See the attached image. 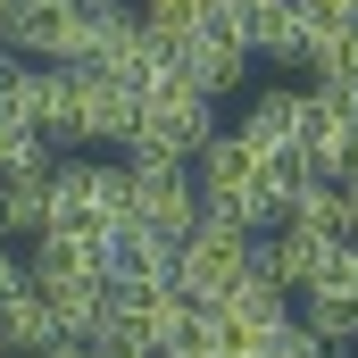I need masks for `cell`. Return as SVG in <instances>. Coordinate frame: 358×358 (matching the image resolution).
<instances>
[{
    "label": "cell",
    "instance_id": "9c48e42d",
    "mask_svg": "<svg viewBox=\"0 0 358 358\" xmlns=\"http://www.w3.org/2000/svg\"><path fill=\"white\" fill-rule=\"evenodd\" d=\"M67 8L76 0H8L0 8V50L34 67H67Z\"/></svg>",
    "mask_w": 358,
    "mask_h": 358
},
{
    "label": "cell",
    "instance_id": "6da1fadb",
    "mask_svg": "<svg viewBox=\"0 0 358 358\" xmlns=\"http://www.w3.org/2000/svg\"><path fill=\"white\" fill-rule=\"evenodd\" d=\"M300 176H308L300 159H267L242 134H208L200 142V167H192V192H200V217H225L242 234H267Z\"/></svg>",
    "mask_w": 358,
    "mask_h": 358
},
{
    "label": "cell",
    "instance_id": "5b68a950",
    "mask_svg": "<svg viewBox=\"0 0 358 358\" xmlns=\"http://www.w3.org/2000/svg\"><path fill=\"white\" fill-rule=\"evenodd\" d=\"M250 250H259V234H242V225H225V217H200L176 242V283L192 300H217L234 275H250Z\"/></svg>",
    "mask_w": 358,
    "mask_h": 358
},
{
    "label": "cell",
    "instance_id": "8fae6325",
    "mask_svg": "<svg viewBox=\"0 0 358 358\" xmlns=\"http://www.w3.org/2000/svg\"><path fill=\"white\" fill-rule=\"evenodd\" d=\"M34 283H42V300H50L59 342H100L108 300H117V283H108V275H34Z\"/></svg>",
    "mask_w": 358,
    "mask_h": 358
},
{
    "label": "cell",
    "instance_id": "e0dca14e",
    "mask_svg": "<svg viewBox=\"0 0 358 358\" xmlns=\"http://www.w3.org/2000/svg\"><path fill=\"white\" fill-rule=\"evenodd\" d=\"M250 358H334V350H325V342H317L300 317H283V325H275V334H267V342H259Z\"/></svg>",
    "mask_w": 358,
    "mask_h": 358
},
{
    "label": "cell",
    "instance_id": "44dd1931",
    "mask_svg": "<svg viewBox=\"0 0 358 358\" xmlns=\"http://www.w3.org/2000/svg\"><path fill=\"white\" fill-rule=\"evenodd\" d=\"M0 8H8V0H0Z\"/></svg>",
    "mask_w": 358,
    "mask_h": 358
},
{
    "label": "cell",
    "instance_id": "277c9868",
    "mask_svg": "<svg viewBox=\"0 0 358 358\" xmlns=\"http://www.w3.org/2000/svg\"><path fill=\"white\" fill-rule=\"evenodd\" d=\"M67 108H76V142L84 150H125L142 92L125 76H108V67H67Z\"/></svg>",
    "mask_w": 358,
    "mask_h": 358
},
{
    "label": "cell",
    "instance_id": "7402d4cb",
    "mask_svg": "<svg viewBox=\"0 0 358 358\" xmlns=\"http://www.w3.org/2000/svg\"><path fill=\"white\" fill-rule=\"evenodd\" d=\"M0 358H8V350H0Z\"/></svg>",
    "mask_w": 358,
    "mask_h": 358
},
{
    "label": "cell",
    "instance_id": "30bf717a",
    "mask_svg": "<svg viewBox=\"0 0 358 358\" xmlns=\"http://www.w3.org/2000/svg\"><path fill=\"white\" fill-rule=\"evenodd\" d=\"M225 25L250 42V59H275V67H300V50H308V8L300 0H242Z\"/></svg>",
    "mask_w": 358,
    "mask_h": 358
},
{
    "label": "cell",
    "instance_id": "52a82bcc",
    "mask_svg": "<svg viewBox=\"0 0 358 358\" xmlns=\"http://www.w3.org/2000/svg\"><path fill=\"white\" fill-rule=\"evenodd\" d=\"M176 76L192 92H208V100H242V84H250V42L225 17H208L192 42H176Z\"/></svg>",
    "mask_w": 358,
    "mask_h": 358
},
{
    "label": "cell",
    "instance_id": "ffe728a7",
    "mask_svg": "<svg viewBox=\"0 0 358 358\" xmlns=\"http://www.w3.org/2000/svg\"><path fill=\"white\" fill-rule=\"evenodd\" d=\"M0 67H8V50H0Z\"/></svg>",
    "mask_w": 358,
    "mask_h": 358
},
{
    "label": "cell",
    "instance_id": "9a60e30c",
    "mask_svg": "<svg viewBox=\"0 0 358 358\" xmlns=\"http://www.w3.org/2000/svg\"><path fill=\"white\" fill-rule=\"evenodd\" d=\"M300 300H350V308H358V250H350V242H334V250H325V267L308 275V292H300Z\"/></svg>",
    "mask_w": 358,
    "mask_h": 358
},
{
    "label": "cell",
    "instance_id": "7c38bea8",
    "mask_svg": "<svg viewBox=\"0 0 358 358\" xmlns=\"http://www.w3.org/2000/svg\"><path fill=\"white\" fill-rule=\"evenodd\" d=\"M59 342V325H50V300H42V283L25 275V283H8L0 292V350L8 358H34Z\"/></svg>",
    "mask_w": 358,
    "mask_h": 358
},
{
    "label": "cell",
    "instance_id": "ac0fdd59",
    "mask_svg": "<svg viewBox=\"0 0 358 358\" xmlns=\"http://www.w3.org/2000/svg\"><path fill=\"white\" fill-rule=\"evenodd\" d=\"M25 275H34V267H25V250H17V242H0V292H8V283H25Z\"/></svg>",
    "mask_w": 358,
    "mask_h": 358
},
{
    "label": "cell",
    "instance_id": "d6986e66",
    "mask_svg": "<svg viewBox=\"0 0 358 358\" xmlns=\"http://www.w3.org/2000/svg\"><path fill=\"white\" fill-rule=\"evenodd\" d=\"M308 17H358V0H300Z\"/></svg>",
    "mask_w": 358,
    "mask_h": 358
},
{
    "label": "cell",
    "instance_id": "7a4b0ae2",
    "mask_svg": "<svg viewBox=\"0 0 358 358\" xmlns=\"http://www.w3.org/2000/svg\"><path fill=\"white\" fill-rule=\"evenodd\" d=\"M217 134V100L208 92H192L183 76L142 92V108H134V142L125 150H150V159H200V142Z\"/></svg>",
    "mask_w": 358,
    "mask_h": 358
},
{
    "label": "cell",
    "instance_id": "ba28073f",
    "mask_svg": "<svg viewBox=\"0 0 358 358\" xmlns=\"http://www.w3.org/2000/svg\"><path fill=\"white\" fill-rule=\"evenodd\" d=\"M300 125H308V92L300 84H259L242 92V142L250 150H267V159H300Z\"/></svg>",
    "mask_w": 358,
    "mask_h": 358
},
{
    "label": "cell",
    "instance_id": "3957f363",
    "mask_svg": "<svg viewBox=\"0 0 358 358\" xmlns=\"http://www.w3.org/2000/svg\"><path fill=\"white\" fill-rule=\"evenodd\" d=\"M125 159V225H150V234H192L200 225V192L183 159H150V150H117Z\"/></svg>",
    "mask_w": 358,
    "mask_h": 358
},
{
    "label": "cell",
    "instance_id": "8992f818",
    "mask_svg": "<svg viewBox=\"0 0 358 358\" xmlns=\"http://www.w3.org/2000/svg\"><path fill=\"white\" fill-rule=\"evenodd\" d=\"M50 225H125V159H59L50 167Z\"/></svg>",
    "mask_w": 358,
    "mask_h": 358
},
{
    "label": "cell",
    "instance_id": "4fadbf2b",
    "mask_svg": "<svg viewBox=\"0 0 358 358\" xmlns=\"http://www.w3.org/2000/svg\"><path fill=\"white\" fill-rule=\"evenodd\" d=\"M42 225H50V167L0 176V234H8V242H34Z\"/></svg>",
    "mask_w": 358,
    "mask_h": 358
},
{
    "label": "cell",
    "instance_id": "5bb4252c",
    "mask_svg": "<svg viewBox=\"0 0 358 358\" xmlns=\"http://www.w3.org/2000/svg\"><path fill=\"white\" fill-rule=\"evenodd\" d=\"M142 25L176 50V42H192V34L208 25V0H142Z\"/></svg>",
    "mask_w": 358,
    "mask_h": 358
},
{
    "label": "cell",
    "instance_id": "2e32d148",
    "mask_svg": "<svg viewBox=\"0 0 358 358\" xmlns=\"http://www.w3.org/2000/svg\"><path fill=\"white\" fill-rule=\"evenodd\" d=\"M300 325H308L325 350H350L358 342V308L350 300H300Z\"/></svg>",
    "mask_w": 358,
    "mask_h": 358
}]
</instances>
